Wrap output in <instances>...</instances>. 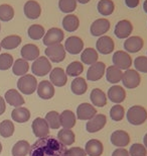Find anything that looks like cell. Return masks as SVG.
Masks as SVG:
<instances>
[{"instance_id":"cell-2","label":"cell","mask_w":147,"mask_h":156,"mask_svg":"<svg viewBox=\"0 0 147 156\" xmlns=\"http://www.w3.org/2000/svg\"><path fill=\"white\" fill-rule=\"evenodd\" d=\"M127 121L133 126H140L147 120V111L142 105H132L126 114Z\"/></svg>"},{"instance_id":"cell-25","label":"cell","mask_w":147,"mask_h":156,"mask_svg":"<svg viewBox=\"0 0 147 156\" xmlns=\"http://www.w3.org/2000/svg\"><path fill=\"white\" fill-rule=\"evenodd\" d=\"M85 151L89 156H101L104 152V146L100 140L91 139L86 143Z\"/></svg>"},{"instance_id":"cell-31","label":"cell","mask_w":147,"mask_h":156,"mask_svg":"<svg viewBox=\"0 0 147 156\" xmlns=\"http://www.w3.org/2000/svg\"><path fill=\"white\" fill-rule=\"evenodd\" d=\"M122 76H123V72L116 66L112 65L106 68V79L109 83L111 84H116L120 82L122 80Z\"/></svg>"},{"instance_id":"cell-39","label":"cell","mask_w":147,"mask_h":156,"mask_svg":"<svg viewBox=\"0 0 147 156\" xmlns=\"http://www.w3.org/2000/svg\"><path fill=\"white\" fill-rule=\"evenodd\" d=\"M84 71V65L80 61H74L68 65L65 74L70 77H79Z\"/></svg>"},{"instance_id":"cell-13","label":"cell","mask_w":147,"mask_h":156,"mask_svg":"<svg viewBox=\"0 0 147 156\" xmlns=\"http://www.w3.org/2000/svg\"><path fill=\"white\" fill-rule=\"evenodd\" d=\"M106 123H107V118H106L105 115L98 114L88 121V123L86 125V130L87 132L92 134L97 133L106 126Z\"/></svg>"},{"instance_id":"cell-47","label":"cell","mask_w":147,"mask_h":156,"mask_svg":"<svg viewBox=\"0 0 147 156\" xmlns=\"http://www.w3.org/2000/svg\"><path fill=\"white\" fill-rule=\"evenodd\" d=\"M134 67L138 72L147 73V57L146 56H139L134 60Z\"/></svg>"},{"instance_id":"cell-7","label":"cell","mask_w":147,"mask_h":156,"mask_svg":"<svg viewBox=\"0 0 147 156\" xmlns=\"http://www.w3.org/2000/svg\"><path fill=\"white\" fill-rule=\"evenodd\" d=\"M122 83H123L124 87L129 89H134L138 87L141 82V76L138 71L135 69H128L125 70L122 76Z\"/></svg>"},{"instance_id":"cell-20","label":"cell","mask_w":147,"mask_h":156,"mask_svg":"<svg viewBox=\"0 0 147 156\" xmlns=\"http://www.w3.org/2000/svg\"><path fill=\"white\" fill-rule=\"evenodd\" d=\"M37 95L42 99H51L55 95V86L48 80L40 81L37 85Z\"/></svg>"},{"instance_id":"cell-11","label":"cell","mask_w":147,"mask_h":156,"mask_svg":"<svg viewBox=\"0 0 147 156\" xmlns=\"http://www.w3.org/2000/svg\"><path fill=\"white\" fill-rule=\"evenodd\" d=\"M132 32H133V24L131 23V21L128 20H119L116 23V26H115L114 35L118 39L124 40L131 37Z\"/></svg>"},{"instance_id":"cell-8","label":"cell","mask_w":147,"mask_h":156,"mask_svg":"<svg viewBox=\"0 0 147 156\" xmlns=\"http://www.w3.org/2000/svg\"><path fill=\"white\" fill-rule=\"evenodd\" d=\"M65 39L64 30L58 29V27H52L45 33V37L42 38L43 45L48 47L55 45V44H62Z\"/></svg>"},{"instance_id":"cell-57","label":"cell","mask_w":147,"mask_h":156,"mask_svg":"<svg viewBox=\"0 0 147 156\" xmlns=\"http://www.w3.org/2000/svg\"><path fill=\"white\" fill-rule=\"evenodd\" d=\"M0 30H1V24H0Z\"/></svg>"},{"instance_id":"cell-14","label":"cell","mask_w":147,"mask_h":156,"mask_svg":"<svg viewBox=\"0 0 147 156\" xmlns=\"http://www.w3.org/2000/svg\"><path fill=\"white\" fill-rule=\"evenodd\" d=\"M106 73V65L103 62H96L91 65L87 71V79L90 81H98L104 76Z\"/></svg>"},{"instance_id":"cell-4","label":"cell","mask_w":147,"mask_h":156,"mask_svg":"<svg viewBox=\"0 0 147 156\" xmlns=\"http://www.w3.org/2000/svg\"><path fill=\"white\" fill-rule=\"evenodd\" d=\"M52 63L45 56H39L31 65V71L35 76H45L52 71Z\"/></svg>"},{"instance_id":"cell-50","label":"cell","mask_w":147,"mask_h":156,"mask_svg":"<svg viewBox=\"0 0 147 156\" xmlns=\"http://www.w3.org/2000/svg\"><path fill=\"white\" fill-rule=\"evenodd\" d=\"M140 0H125V4L129 8H136L139 5Z\"/></svg>"},{"instance_id":"cell-30","label":"cell","mask_w":147,"mask_h":156,"mask_svg":"<svg viewBox=\"0 0 147 156\" xmlns=\"http://www.w3.org/2000/svg\"><path fill=\"white\" fill-rule=\"evenodd\" d=\"M72 92L76 95H83L88 90V84L83 77H76L71 83Z\"/></svg>"},{"instance_id":"cell-18","label":"cell","mask_w":147,"mask_h":156,"mask_svg":"<svg viewBox=\"0 0 147 156\" xmlns=\"http://www.w3.org/2000/svg\"><path fill=\"white\" fill-rule=\"evenodd\" d=\"M23 12L28 20H37L42 14V6L35 0H28L23 6Z\"/></svg>"},{"instance_id":"cell-23","label":"cell","mask_w":147,"mask_h":156,"mask_svg":"<svg viewBox=\"0 0 147 156\" xmlns=\"http://www.w3.org/2000/svg\"><path fill=\"white\" fill-rule=\"evenodd\" d=\"M21 57L24 59L25 61H34L39 57L40 51L38 49V47L33 44H26L21 48L20 51Z\"/></svg>"},{"instance_id":"cell-6","label":"cell","mask_w":147,"mask_h":156,"mask_svg":"<svg viewBox=\"0 0 147 156\" xmlns=\"http://www.w3.org/2000/svg\"><path fill=\"white\" fill-rule=\"evenodd\" d=\"M112 62L114 66H116L120 70H128L132 66V58L129 53L119 50L113 54L112 57Z\"/></svg>"},{"instance_id":"cell-9","label":"cell","mask_w":147,"mask_h":156,"mask_svg":"<svg viewBox=\"0 0 147 156\" xmlns=\"http://www.w3.org/2000/svg\"><path fill=\"white\" fill-rule=\"evenodd\" d=\"M111 27V23L107 18H98L90 27V33L93 37H102L105 36L106 33L109 32Z\"/></svg>"},{"instance_id":"cell-1","label":"cell","mask_w":147,"mask_h":156,"mask_svg":"<svg viewBox=\"0 0 147 156\" xmlns=\"http://www.w3.org/2000/svg\"><path fill=\"white\" fill-rule=\"evenodd\" d=\"M29 156H68V149L58 139L48 136L39 138L30 146Z\"/></svg>"},{"instance_id":"cell-48","label":"cell","mask_w":147,"mask_h":156,"mask_svg":"<svg viewBox=\"0 0 147 156\" xmlns=\"http://www.w3.org/2000/svg\"><path fill=\"white\" fill-rule=\"evenodd\" d=\"M68 156H87V153L81 147H72L68 149Z\"/></svg>"},{"instance_id":"cell-58","label":"cell","mask_w":147,"mask_h":156,"mask_svg":"<svg viewBox=\"0 0 147 156\" xmlns=\"http://www.w3.org/2000/svg\"><path fill=\"white\" fill-rule=\"evenodd\" d=\"M146 57H147V56H146Z\"/></svg>"},{"instance_id":"cell-12","label":"cell","mask_w":147,"mask_h":156,"mask_svg":"<svg viewBox=\"0 0 147 156\" xmlns=\"http://www.w3.org/2000/svg\"><path fill=\"white\" fill-rule=\"evenodd\" d=\"M115 49V43L113 39L109 36H102L97 40L96 50L102 55H109L113 53Z\"/></svg>"},{"instance_id":"cell-17","label":"cell","mask_w":147,"mask_h":156,"mask_svg":"<svg viewBox=\"0 0 147 156\" xmlns=\"http://www.w3.org/2000/svg\"><path fill=\"white\" fill-rule=\"evenodd\" d=\"M31 128H32V132L34 136L37 138H45L48 137L49 134V127L46 121L42 118H36L35 120L31 124Z\"/></svg>"},{"instance_id":"cell-40","label":"cell","mask_w":147,"mask_h":156,"mask_svg":"<svg viewBox=\"0 0 147 156\" xmlns=\"http://www.w3.org/2000/svg\"><path fill=\"white\" fill-rule=\"evenodd\" d=\"M77 0H58V8L62 13L71 14L77 9Z\"/></svg>"},{"instance_id":"cell-51","label":"cell","mask_w":147,"mask_h":156,"mask_svg":"<svg viewBox=\"0 0 147 156\" xmlns=\"http://www.w3.org/2000/svg\"><path fill=\"white\" fill-rule=\"evenodd\" d=\"M5 110H6V101H4V98L0 96V116L4 114Z\"/></svg>"},{"instance_id":"cell-53","label":"cell","mask_w":147,"mask_h":156,"mask_svg":"<svg viewBox=\"0 0 147 156\" xmlns=\"http://www.w3.org/2000/svg\"><path fill=\"white\" fill-rule=\"evenodd\" d=\"M91 0H77V2L81 3V4H87V3H89Z\"/></svg>"},{"instance_id":"cell-41","label":"cell","mask_w":147,"mask_h":156,"mask_svg":"<svg viewBox=\"0 0 147 156\" xmlns=\"http://www.w3.org/2000/svg\"><path fill=\"white\" fill-rule=\"evenodd\" d=\"M14 124L10 120H4L0 123V135L3 138H9L14 133Z\"/></svg>"},{"instance_id":"cell-10","label":"cell","mask_w":147,"mask_h":156,"mask_svg":"<svg viewBox=\"0 0 147 156\" xmlns=\"http://www.w3.org/2000/svg\"><path fill=\"white\" fill-rule=\"evenodd\" d=\"M65 50L71 55H78L84 50V41L77 36H71L65 40Z\"/></svg>"},{"instance_id":"cell-49","label":"cell","mask_w":147,"mask_h":156,"mask_svg":"<svg viewBox=\"0 0 147 156\" xmlns=\"http://www.w3.org/2000/svg\"><path fill=\"white\" fill-rule=\"evenodd\" d=\"M112 156H130V155H129V152H128V150H126V149L118 148L116 150L113 151Z\"/></svg>"},{"instance_id":"cell-38","label":"cell","mask_w":147,"mask_h":156,"mask_svg":"<svg viewBox=\"0 0 147 156\" xmlns=\"http://www.w3.org/2000/svg\"><path fill=\"white\" fill-rule=\"evenodd\" d=\"M27 35L31 39L34 41L42 40L45 35V27L40 24H31L27 30Z\"/></svg>"},{"instance_id":"cell-56","label":"cell","mask_w":147,"mask_h":156,"mask_svg":"<svg viewBox=\"0 0 147 156\" xmlns=\"http://www.w3.org/2000/svg\"><path fill=\"white\" fill-rule=\"evenodd\" d=\"M0 51H1V46H0Z\"/></svg>"},{"instance_id":"cell-28","label":"cell","mask_w":147,"mask_h":156,"mask_svg":"<svg viewBox=\"0 0 147 156\" xmlns=\"http://www.w3.org/2000/svg\"><path fill=\"white\" fill-rule=\"evenodd\" d=\"M90 99L93 105L103 108L107 105V95L100 88H94L90 93Z\"/></svg>"},{"instance_id":"cell-21","label":"cell","mask_w":147,"mask_h":156,"mask_svg":"<svg viewBox=\"0 0 147 156\" xmlns=\"http://www.w3.org/2000/svg\"><path fill=\"white\" fill-rule=\"evenodd\" d=\"M110 141L116 147H126L130 143V136L124 130H116L112 133Z\"/></svg>"},{"instance_id":"cell-29","label":"cell","mask_w":147,"mask_h":156,"mask_svg":"<svg viewBox=\"0 0 147 156\" xmlns=\"http://www.w3.org/2000/svg\"><path fill=\"white\" fill-rule=\"evenodd\" d=\"M99 53L94 48H86L81 53V61L83 64L86 65H93L96 62H98Z\"/></svg>"},{"instance_id":"cell-3","label":"cell","mask_w":147,"mask_h":156,"mask_svg":"<svg viewBox=\"0 0 147 156\" xmlns=\"http://www.w3.org/2000/svg\"><path fill=\"white\" fill-rule=\"evenodd\" d=\"M37 80L31 74H25V75L21 76L17 81V88L19 91L23 94L29 95L37 89Z\"/></svg>"},{"instance_id":"cell-32","label":"cell","mask_w":147,"mask_h":156,"mask_svg":"<svg viewBox=\"0 0 147 156\" xmlns=\"http://www.w3.org/2000/svg\"><path fill=\"white\" fill-rule=\"evenodd\" d=\"M11 118L16 123H26L30 119V112L26 108H15L11 113Z\"/></svg>"},{"instance_id":"cell-15","label":"cell","mask_w":147,"mask_h":156,"mask_svg":"<svg viewBox=\"0 0 147 156\" xmlns=\"http://www.w3.org/2000/svg\"><path fill=\"white\" fill-rule=\"evenodd\" d=\"M123 46L125 52L135 54V53H138L140 50H142L143 46H144V41L139 36H132L125 40Z\"/></svg>"},{"instance_id":"cell-33","label":"cell","mask_w":147,"mask_h":156,"mask_svg":"<svg viewBox=\"0 0 147 156\" xmlns=\"http://www.w3.org/2000/svg\"><path fill=\"white\" fill-rule=\"evenodd\" d=\"M97 10L101 15L109 16L115 10V3L113 0H100L97 4Z\"/></svg>"},{"instance_id":"cell-16","label":"cell","mask_w":147,"mask_h":156,"mask_svg":"<svg viewBox=\"0 0 147 156\" xmlns=\"http://www.w3.org/2000/svg\"><path fill=\"white\" fill-rule=\"evenodd\" d=\"M49 81L54 86L62 87L68 82V75L62 68L55 67L49 73Z\"/></svg>"},{"instance_id":"cell-54","label":"cell","mask_w":147,"mask_h":156,"mask_svg":"<svg viewBox=\"0 0 147 156\" xmlns=\"http://www.w3.org/2000/svg\"><path fill=\"white\" fill-rule=\"evenodd\" d=\"M143 10H144L145 13H147V0L143 2Z\"/></svg>"},{"instance_id":"cell-37","label":"cell","mask_w":147,"mask_h":156,"mask_svg":"<svg viewBox=\"0 0 147 156\" xmlns=\"http://www.w3.org/2000/svg\"><path fill=\"white\" fill-rule=\"evenodd\" d=\"M21 41H22V40H21V38L19 36L10 35V36L5 37V38L1 41L0 46H1V48L6 49V50H13L15 48H17V47L20 45Z\"/></svg>"},{"instance_id":"cell-46","label":"cell","mask_w":147,"mask_h":156,"mask_svg":"<svg viewBox=\"0 0 147 156\" xmlns=\"http://www.w3.org/2000/svg\"><path fill=\"white\" fill-rule=\"evenodd\" d=\"M130 156H147V149L145 146L140 143H134L129 149Z\"/></svg>"},{"instance_id":"cell-43","label":"cell","mask_w":147,"mask_h":156,"mask_svg":"<svg viewBox=\"0 0 147 156\" xmlns=\"http://www.w3.org/2000/svg\"><path fill=\"white\" fill-rule=\"evenodd\" d=\"M14 17V9L9 4L0 5V20L10 21Z\"/></svg>"},{"instance_id":"cell-26","label":"cell","mask_w":147,"mask_h":156,"mask_svg":"<svg viewBox=\"0 0 147 156\" xmlns=\"http://www.w3.org/2000/svg\"><path fill=\"white\" fill-rule=\"evenodd\" d=\"M5 101L14 108H19L25 102L23 96L16 89H9L5 92Z\"/></svg>"},{"instance_id":"cell-52","label":"cell","mask_w":147,"mask_h":156,"mask_svg":"<svg viewBox=\"0 0 147 156\" xmlns=\"http://www.w3.org/2000/svg\"><path fill=\"white\" fill-rule=\"evenodd\" d=\"M143 143H144L143 145H144L145 148L147 149V133L144 135V137H143Z\"/></svg>"},{"instance_id":"cell-22","label":"cell","mask_w":147,"mask_h":156,"mask_svg":"<svg viewBox=\"0 0 147 156\" xmlns=\"http://www.w3.org/2000/svg\"><path fill=\"white\" fill-rule=\"evenodd\" d=\"M108 98L116 105H120L126 98V91L124 87L120 85H113L108 89Z\"/></svg>"},{"instance_id":"cell-45","label":"cell","mask_w":147,"mask_h":156,"mask_svg":"<svg viewBox=\"0 0 147 156\" xmlns=\"http://www.w3.org/2000/svg\"><path fill=\"white\" fill-rule=\"evenodd\" d=\"M13 63H14L13 57L10 54H8V53L0 54V70L2 71L8 70L9 68L12 67Z\"/></svg>"},{"instance_id":"cell-42","label":"cell","mask_w":147,"mask_h":156,"mask_svg":"<svg viewBox=\"0 0 147 156\" xmlns=\"http://www.w3.org/2000/svg\"><path fill=\"white\" fill-rule=\"evenodd\" d=\"M45 120L48 123V127L52 128L54 130H58L61 127V122H59V114L55 111H52L48 112V114L45 115Z\"/></svg>"},{"instance_id":"cell-24","label":"cell","mask_w":147,"mask_h":156,"mask_svg":"<svg viewBox=\"0 0 147 156\" xmlns=\"http://www.w3.org/2000/svg\"><path fill=\"white\" fill-rule=\"evenodd\" d=\"M59 122H61V127L64 129H70L72 130L76 126L77 123V117L74 112L70 110H65L59 115Z\"/></svg>"},{"instance_id":"cell-5","label":"cell","mask_w":147,"mask_h":156,"mask_svg":"<svg viewBox=\"0 0 147 156\" xmlns=\"http://www.w3.org/2000/svg\"><path fill=\"white\" fill-rule=\"evenodd\" d=\"M45 53V57L49 61L54 62V63L62 62L65 58V54H67L65 47L62 44H55V45L46 47Z\"/></svg>"},{"instance_id":"cell-44","label":"cell","mask_w":147,"mask_h":156,"mask_svg":"<svg viewBox=\"0 0 147 156\" xmlns=\"http://www.w3.org/2000/svg\"><path fill=\"white\" fill-rule=\"evenodd\" d=\"M125 111L121 105H115L110 110V117L115 122H120L124 119Z\"/></svg>"},{"instance_id":"cell-36","label":"cell","mask_w":147,"mask_h":156,"mask_svg":"<svg viewBox=\"0 0 147 156\" xmlns=\"http://www.w3.org/2000/svg\"><path fill=\"white\" fill-rule=\"evenodd\" d=\"M29 64L24 59H17L12 65V72L16 76H23L28 72Z\"/></svg>"},{"instance_id":"cell-34","label":"cell","mask_w":147,"mask_h":156,"mask_svg":"<svg viewBox=\"0 0 147 156\" xmlns=\"http://www.w3.org/2000/svg\"><path fill=\"white\" fill-rule=\"evenodd\" d=\"M58 140L65 146H71L76 140V135L72 130L70 129H64L59 130L58 133Z\"/></svg>"},{"instance_id":"cell-35","label":"cell","mask_w":147,"mask_h":156,"mask_svg":"<svg viewBox=\"0 0 147 156\" xmlns=\"http://www.w3.org/2000/svg\"><path fill=\"white\" fill-rule=\"evenodd\" d=\"M30 151L29 143L25 140H20L16 142L12 147V156H26Z\"/></svg>"},{"instance_id":"cell-27","label":"cell","mask_w":147,"mask_h":156,"mask_svg":"<svg viewBox=\"0 0 147 156\" xmlns=\"http://www.w3.org/2000/svg\"><path fill=\"white\" fill-rule=\"evenodd\" d=\"M62 27H64V30L65 32L73 33V32H76V30L79 29L80 20L77 15H75L73 13L67 14L64 18H62Z\"/></svg>"},{"instance_id":"cell-19","label":"cell","mask_w":147,"mask_h":156,"mask_svg":"<svg viewBox=\"0 0 147 156\" xmlns=\"http://www.w3.org/2000/svg\"><path fill=\"white\" fill-rule=\"evenodd\" d=\"M97 115V110L94 105L88 102L81 104L77 108V119L79 120H91Z\"/></svg>"},{"instance_id":"cell-55","label":"cell","mask_w":147,"mask_h":156,"mask_svg":"<svg viewBox=\"0 0 147 156\" xmlns=\"http://www.w3.org/2000/svg\"><path fill=\"white\" fill-rule=\"evenodd\" d=\"M1 151H2V145H1V143H0V153H1Z\"/></svg>"}]
</instances>
